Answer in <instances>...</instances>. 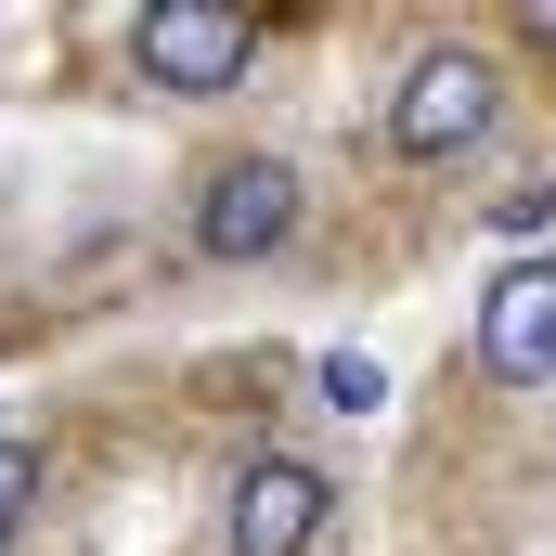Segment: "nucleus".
<instances>
[{
    "mask_svg": "<svg viewBox=\"0 0 556 556\" xmlns=\"http://www.w3.org/2000/svg\"><path fill=\"white\" fill-rule=\"evenodd\" d=\"M492 117H505V78H492V52H466V39H427L415 65L389 78V155H415V168L479 155Z\"/></svg>",
    "mask_w": 556,
    "mask_h": 556,
    "instance_id": "1",
    "label": "nucleus"
},
{
    "mask_svg": "<svg viewBox=\"0 0 556 556\" xmlns=\"http://www.w3.org/2000/svg\"><path fill=\"white\" fill-rule=\"evenodd\" d=\"M130 65L155 78V91L207 104V91H233V78L260 65V26H247V13H220V0H142V26H130Z\"/></svg>",
    "mask_w": 556,
    "mask_h": 556,
    "instance_id": "2",
    "label": "nucleus"
},
{
    "mask_svg": "<svg viewBox=\"0 0 556 556\" xmlns=\"http://www.w3.org/2000/svg\"><path fill=\"white\" fill-rule=\"evenodd\" d=\"M337 518V479L311 453H247L233 466V505H220V544L233 556H311Z\"/></svg>",
    "mask_w": 556,
    "mask_h": 556,
    "instance_id": "3",
    "label": "nucleus"
},
{
    "mask_svg": "<svg viewBox=\"0 0 556 556\" xmlns=\"http://www.w3.org/2000/svg\"><path fill=\"white\" fill-rule=\"evenodd\" d=\"M285 233H298V168L285 155H220L207 194H194V260L247 273V260H273Z\"/></svg>",
    "mask_w": 556,
    "mask_h": 556,
    "instance_id": "4",
    "label": "nucleus"
},
{
    "mask_svg": "<svg viewBox=\"0 0 556 556\" xmlns=\"http://www.w3.org/2000/svg\"><path fill=\"white\" fill-rule=\"evenodd\" d=\"M479 363L505 389H556V260H505L479 285Z\"/></svg>",
    "mask_w": 556,
    "mask_h": 556,
    "instance_id": "5",
    "label": "nucleus"
},
{
    "mask_svg": "<svg viewBox=\"0 0 556 556\" xmlns=\"http://www.w3.org/2000/svg\"><path fill=\"white\" fill-rule=\"evenodd\" d=\"M311 389H324V415H389V363L376 350H324Z\"/></svg>",
    "mask_w": 556,
    "mask_h": 556,
    "instance_id": "6",
    "label": "nucleus"
},
{
    "mask_svg": "<svg viewBox=\"0 0 556 556\" xmlns=\"http://www.w3.org/2000/svg\"><path fill=\"white\" fill-rule=\"evenodd\" d=\"M26 518H39V440H0V556L26 544Z\"/></svg>",
    "mask_w": 556,
    "mask_h": 556,
    "instance_id": "7",
    "label": "nucleus"
},
{
    "mask_svg": "<svg viewBox=\"0 0 556 556\" xmlns=\"http://www.w3.org/2000/svg\"><path fill=\"white\" fill-rule=\"evenodd\" d=\"M492 233H518V247H531V233H556V181H518V194L492 207Z\"/></svg>",
    "mask_w": 556,
    "mask_h": 556,
    "instance_id": "8",
    "label": "nucleus"
},
{
    "mask_svg": "<svg viewBox=\"0 0 556 556\" xmlns=\"http://www.w3.org/2000/svg\"><path fill=\"white\" fill-rule=\"evenodd\" d=\"M518 26H531V39H544V52H556V0H531V13H518Z\"/></svg>",
    "mask_w": 556,
    "mask_h": 556,
    "instance_id": "9",
    "label": "nucleus"
}]
</instances>
